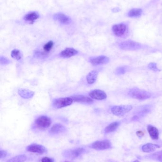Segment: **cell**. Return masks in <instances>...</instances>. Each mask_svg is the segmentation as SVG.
I'll return each mask as SVG.
<instances>
[{
    "instance_id": "cell-14",
    "label": "cell",
    "mask_w": 162,
    "mask_h": 162,
    "mask_svg": "<svg viewBox=\"0 0 162 162\" xmlns=\"http://www.w3.org/2000/svg\"><path fill=\"white\" fill-rule=\"evenodd\" d=\"M54 19L62 24H68L71 21V19L66 15L61 13L56 14L54 15Z\"/></svg>"
},
{
    "instance_id": "cell-13",
    "label": "cell",
    "mask_w": 162,
    "mask_h": 162,
    "mask_svg": "<svg viewBox=\"0 0 162 162\" xmlns=\"http://www.w3.org/2000/svg\"><path fill=\"white\" fill-rule=\"evenodd\" d=\"M150 105H145L140 109L139 111L137 112V115H135L134 119H138L139 118L142 117L148 114L150 111Z\"/></svg>"
},
{
    "instance_id": "cell-26",
    "label": "cell",
    "mask_w": 162,
    "mask_h": 162,
    "mask_svg": "<svg viewBox=\"0 0 162 162\" xmlns=\"http://www.w3.org/2000/svg\"><path fill=\"white\" fill-rule=\"evenodd\" d=\"M54 46V42L52 41H48L43 46V50L46 53L50 52Z\"/></svg>"
},
{
    "instance_id": "cell-5",
    "label": "cell",
    "mask_w": 162,
    "mask_h": 162,
    "mask_svg": "<svg viewBox=\"0 0 162 162\" xmlns=\"http://www.w3.org/2000/svg\"><path fill=\"white\" fill-rule=\"evenodd\" d=\"M119 47L122 50H136L141 47V44L131 40H127L119 43Z\"/></svg>"
},
{
    "instance_id": "cell-28",
    "label": "cell",
    "mask_w": 162,
    "mask_h": 162,
    "mask_svg": "<svg viewBox=\"0 0 162 162\" xmlns=\"http://www.w3.org/2000/svg\"><path fill=\"white\" fill-rule=\"evenodd\" d=\"M0 62L2 65H7V64H10L11 61L6 57L1 56L0 58Z\"/></svg>"
},
{
    "instance_id": "cell-29",
    "label": "cell",
    "mask_w": 162,
    "mask_h": 162,
    "mask_svg": "<svg viewBox=\"0 0 162 162\" xmlns=\"http://www.w3.org/2000/svg\"><path fill=\"white\" fill-rule=\"evenodd\" d=\"M148 67L149 69L153 70L154 71H158V69L157 67L156 64L155 63H151L149 64L148 66Z\"/></svg>"
},
{
    "instance_id": "cell-34",
    "label": "cell",
    "mask_w": 162,
    "mask_h": 162,
    "mask_svg": "<svg viewBox=\"0 0 162 162\" xmlns=\"http://www.w3.org/2000/svg\"><path fill=\"white\" fill-rule=\"evenodd\" d=\"M119 10H120V9H119L118 8H114V9H113V11L114 12H119Z\"/></svg>"
},
{
    "instance_id": "cell-10",
    "label": "cell",
    "mask_w": 162,
    "mask_h": 162,
    "mask_svg": "<svg viewBox=\"0 0 162 162\" xmlns=\"http://www.w3.org/2000/svg\"><path fill=\"white\" fill-rule=\"evenodd\" d=\"M126 29V25L123 23L114 25L112 27L113 32L117 37H121L123 35Z\"/></svg>"
},
{
    "instance_id": "cell-20",
    "label": "cell",
    "mask_w": 162,
    "mask_h": 162,
    "mask_svg": "<svg viewBox=\"0 0 162 162\" xmlns=\"http://www.w3.org/2000/svg\"><path fill=\"white\" fill-rule=\"evenodd\" d=\"M85 152V149L83 148H78L75 149L70 151L68 152L69 154H67L68 156L72 158H76L77 157L79 156L80 155H82Z\"/></svg>"
},
{
    "instance_id": "cell-35",
    "label": "cell",
    "mask_w": 162,
    "mask_h": 162,
    "mask_svg": "<svg viewBox=\"0 0 162 162\" xmlns=\"http://www.w3.org/2000/svg\"><path fill=\"white\" fill-rule=\"evenodd\" d=\"M134 162H140L139 161H137V160H136V161H134Z\"/></svg>"
},
{
    "instance_id": "cell-25",
    "label": "cell",
    "mask_w": 162,
    "mask_h": 162,
    "mask_svg": "<svg viewBox=\"0 0 162 162\" xmlns=\"http://www.w3.org/2000/svg\"><path fill=\"white\" fill-rule=\"evenodd\" d=\"M11 57L16 60H20L22 58V55L20 50L18 49H14L11 52Z\"/></svg>"
},
{
    "instance_id": "cell-21",
    "label": "cell",
    "mask_w": 162,
    "mask_h": 162,
    "mask_svg": "<svg viewBox=\"0 0 162 162\" xmlns=\"http://www.w3.org/2000/svg\"><path fill=\"white\" fill-rule=\"evenodd\" d=\"M39 15L37 13L35 12H32L29 13L28 14L24 16V20L26 21H29V22H33L35 20L39 18Z\"/></svg>"
},
{
    "instance_id": "cell-1",
    "label": "cell",
    "mask_w": 162,
    "mask_h": 162,
    "mask_svg": "<svg viewBox=\"0 0 162 162\" xmlns=\"http://www.w3.org/2000/svg\"><path fill=\"white\" fill-rule=\"evenodd\" d=\"M129 94L132 98L139 100H145L147 99L150 98L152 96V94L150 92L138 88L131 89L129 91Z\"/></svg>"
},
{
    "instance_id": "cell-24",
    "label": "cell",
    "mask_w": 162,
    "mask_h": 162,
    "mask_svg": "<svg viewBox=\"0 0 162 162\" xmlns=\"http://www.w3.org/2000/svg\"><path fill=\"white\" fill-rule=\"evenodd\" d=\"M27 157L25 155H19L10 159L6 162H24Z\"/></svg>"
},
{
    "instance_id": "cell-30",
    "label": "cell",
    "mask_w": 162,
    "mask_h": 162,
    "mask_svg": "<svg viewBox=\"0 0 162 162\" xmlns=\"http://www.w3.org/2000/svg\"><path fill=\"white\" fill-rule=\"evenodd\" d=\"M42 162H53L54 161L52 158H49L48 157H45L44 158H42L41 160Z\"/></svg>"
},
{
    "instance_id": "cell-12",
    "label": "cell",
    "mask_w": 162,
    "mask_h": 162,
    "mask_svg": "<svg viewBox=\"0 0 162 162\" xmlns=\"http://www.w3.org/2000/svg\"><path fill=\"white\" fill-rule=\"evenodd\" d=\"M78 53V51L76 49L73 48H66L60 54V55L61 58H70L76 55Z\"/></svg>"
},
{
    "instance_id": "cell-4",
    "label": "cell",
    "mask_w": 162,
    "mask_h": 162,
    "mask_svg": "<svg viewBox=\"0 0 162 162\" xmlns=\"http://www.w3.org/2000/svg\"><path fill=\"white\" fill-rule=\"evenodd\" d=\"M52 124V120L47 116H40L35 120V124L39 129L43 130L49 128Z\"/></svg>"
},
{
    "instance_id": "cell-16",
    "label": "cell",
    "mask_w": 162,
    "mask_h": 162,
    "mask_svg": "<svg viewBox=\"0 0 162 162\" xmlns=\"http://www.w3.org/2000/svg\"><path fill=\"white\" fill-rule=\"evenodd\" d=\"M147 130L152 139L157 140L159 138V131L155 126L152 125L147 126Z\"/></svg>"
},
{
    "instance_id": "cell-17",
    "label": "cell",
    "mask_w": 162,
    "mask_h": 162,
    "mask_svg": "<svg viewBox=\"0 0 162 162\" xmlns=\"http://www.w3.org/2000/svg\"><path fill=\"white\" fill-rule=\"evenodd\" d=\"M18 93L21 97L24 99L31 98L34 95V92H33L27 89H19L18 90Z\"/></svg>"
},
{
    "instance_id": "cell-19",
    "label": "cell",
    "mask_w": 162,
    "mask_h": 162,
    "mask_svg": "<svg viewBox=\"0 0 162 162\" xmlns=\"http://www.w3.org/2000/svg\"><path fill=\"white\" fill-rule=\"evenodd\" d=\"M160 148L159 145H157L156 144H153L152 143H148L145 145L142 146V150L144 152L146 153H149L151 152L154 151L156 150L157 149Z\"/></svg>"
},
{
    "instance_id": "cell-22",
    "label": "cell",
    "mask_w": 162,
    "mask_h": 162,
    "mask_svg": "<svg viewBox=\"0 0 162 162\" xmlns=\"http://www.w3.org/2000/svg\"><path fill=\"white\" fill-rule=\"evenodd\" d=\"M143 11L141 9H132L128 13V16L129 17H138L141 16Z\"/></svg>"
},
{
    "instance_id": "cell-36",
    "label": "cell",
    "mask_w": 162,
    "mask_h": 162,
    "mask_svg": "<svg viewBox=\"0 0 162 162\" xmlns=\"http://www.w3.org/2000/svg\"><path fill=\"white\" fill-rule=\"evenodd\" d=\"M68 162V161H66V162Z\"/></svg>"
},
{
    "instance_id": "cell-31",
    "label": "cell",
    "mask_w": 162,
    "mask_h": 162,
    "mask_svg": "<svg viewBox=\"0 0 162 162\" xmlns=\"http://www.w3.org/2000/svg\"><path fill=\"white\" fill-rule=\"evenodd\" d=\"M156 158L158 161L162 162V152L157 153V155H156Z\"/></svg>"
},
{
    "instance_id": "cell-27",
    "label": "cell",
    "mask_w": 162,
    "mask_h": 162,
    "mask_svg": "<svg viewBox=\"0 0 162 162\" xmlns=\"http://www.w3.org/2000/svg\"><path fill=\"white\" fill-rule=\"evenodd\" d=\"M127 71V67L125 66H121L118 67L116 70V73L118 74H124Z\"/></svg>"
},
{
    "instance_id": "cell-6",
    "label": "cell",
    "mask_w": 162,
    "mask_h": 162,
    "mask_svg": "<svg viewBox=\"0 0 162 162\" xmlns=\"http://www.w3.org/2000/svg\"><path fill=\"white\" fill-rule=\"evenodd\" d=\"M111 146L110 142L108 140L96 141L91 145L93 149L96 150H105L110 149Z\"/></svg>"
},
{
    "instance_id": "cell-7",
    "label": "cell",
    "mask_w": 162,
    "mask_h": 162,
    "mask_svg": "<svg viewBox=\"0 0 162 162\" xmlns=\"http://www.w3.org/2000/svg\"><path fill=\"white\" fill-rule=\"evenodd\" d=\"M27 150L32 153L43 154L47 152V149L43 145L38 144H32L27 147Z\"/></svg>"
},
{
    "instance_id": "cell-11",
    "label": "cell",
    "mask_w": 162,
    "mask_h": 162,
    "mask_svg": "<svg viewBox=\"0 0 162 162\" xmlns=\"http://www.w3.org/2000/svg\"><path fill=\"white\" fill-rule=\"evenodd\" d=\"M71 97L72 99L74 102H77V103L87 104H92L93 103V101L91 98L84 96V95H73V96H71Z\"/></svg>"
},
{
    "instance_id": "cell-32",
    "label": "cell",
    "mask_w": 162,
    "mask_h": 162,
    "mask_svg": "<svg viewBox=\"0 0 162 162\" xmlns=\"http://www.w3.org/2000/svg\"><path fill=\"white\" fill-rule=\"evenodd\" d=\"M7 156V152L6 151L1 150L0 151V158L1 159L6 157Z\"/></svg>"
},
{
    "instance_id": "cell-2",
    "label": "cell",
    "mask_w": 162,
    "mask_h": 162,
    "mask_svg": "<svg viewBox=\"0 0 162 162\" xmlns=\"http://www.w3.org/2000/svg\"><path fill=\"white\" fill-rule=\"evenodd\" d=\"M73 102V100L71 97L56 99L53 101V107L56 109H61L71 105Z\"/></svg>"
},
{
    "instance_id": "cell-15",
    "label": "cell",
    "mask_w": 162,
    "mask_h": 162,
    "mask_svg": "<svg viewBox=\"0 0 162 162\" xmlns=\"http://www.w3.org/2000/svg\"><path fill=\"white\" fill-rule=\"evenodd\" d=\"M98 72L96 70H92L87 75L86 80L89 85H92L96 82L98 77Z\"/></svg>"
},
{
    "instance_id": "cell-33",
    "label": "cell",
    "mask_w": 162,
    "mask_h": 162,
    "mask_svg": "<svg viewBox=\"0 0 162 162\" xmlns=\"http://www.w3.org/2000/svg\"><path fill=\"white\" fill-rule=\"evenodd\" d=\"M144 134V132H143V131H138L137 132V136H138L139 137L143 136Z\"/></svg>"
},
{
    "instance_id": "cell-23",
    "label": "cell",
    "mask_w": 162,
    "mask_h": 162,
    "mask_svg": "<svg viewBox=\"0 0 162 162\" xmlns=\"http://www.w3.org/2000/svg\"><path fill=\"white\" fill-rule=\"evenodd\" d=\"M119 124L120 123L118 122H114L110 124L105 129V132L106 133L113 132L118 127Z\"/></svg>"
},
{
    "instance_id": "cell-8",
    "label": "cell",
    "mask_w": 162,
    "mask_h": 162,
    "mask_svg": "<svg viewBox=\"0 0 162 162\" xmlns=\"http://www.w3.org/2000/svg\"><path fill=\"white\" fill-rule=\"evenodd\" d=\"M89 95L91 98L97 100H103L107 97V95L104 91L98 89L93 90L90 92Z\"/></svg>"
},
{
    "instance_id": "cell-18",
    "label": "cell",
    "mask_w": 162,
    "mask_h": 162,
    "mask_svg": "<svg viewBox=\"0 0 162 162\" xmlns=\"http://www.w3.org/2000/svg\"><path fill=\"white\" fill-rule=\"evenodd\" d=\"M65 130V128L64 126L60 124H56L52 126L50 130V132L53 134H59V133L63 132Z\"/></svg>"
},
{
    "instance_id": "cell-9",
    "label": "cell",
    "mask_w": 162,
    "mask_h": 162,
    "mask_svg": "<svg viewBox=\"0 0 162 162\" xmlns=\"http://www.w3.org/2000/svg\"><path fill=\"white\" fill-rule=\"evenodd\" d=\"M110 59L108 57L104 55H101L96 58H91L90 61L91 64L93 66H98V65H104L109 63Z\"/></svg>"
},
{
    "instance_id": "cell-3",
    "label": "cell",
    "mask_w": 162,
    "mask_h": 162,
    "mask_svg": "<svg viewBox=\"0 0 162 162\" xmlns=\"http://www.w3.org/2000/svg\"><path fill=\"white\" fill-rule=\"evenodd\" d=\"M133 109L132 106L126 105L115 106L111 109L112 113L116 116H122L126 114Z\"/></svg>"
}]
</instances>
